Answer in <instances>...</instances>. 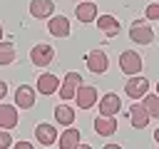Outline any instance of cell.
I'll return each mask as SVG.
<instances>
[{
    "label": "cell",
    "mask_w": 159,
    "mask_h": 149,
    "mask_svg": "<svg viewBox=\"0 0 159 149\" xmlns=\"http://www.w3.org/2000/svg\"><path fill=\"white\" fill-rule=\"evenodd\" d=\"M119 70L124 74H139V70H142V55L134 52V50H124L119 55Z\"/></svg>",
    "instance_id": "obj_1"
},
{
    "label": "cell",
    "mask_w": 159,
    "mask_h": 149,
    "mask_svg": "<svg viewBox=\"0 0 159 149\" xmlns=\"http://www.w3.org/2000/svg\"><path fill=\"white\" fill-rule=\"evenodd\" d=\"M35 137H37V144H40V147H50V144L57 142V129H55L52 124L40 122V124L35 127Z\"/></svg>",
    "instance_id": "obj_8"
},
{
    "label": "cell",
    "mask_w": 159,
    "mask_h": 149,
    "mask_svg": "<svg viewBox=\"0 0 159 149\" xmlns=\"http://www.w3.org/2000/svg\"><path fill=\"white\" fill-rule=\"evenodd\" d=\"M75 99H77V104H80L82 109H89L92 104H97V87H92V84H80Z\"/></svg>",
    "instance_id": "obj_7"
},
{
    "label": "cell",
    "mask_w": 159,
    "mask_h": 149,
    "mask_svg": "<svg viewBox=\"0 0 159 149\" xmlns=\"http://www.w3.org/2000/svg\"><path fill=\"white\" fill-rule=\"evenodd\" d=\"M149 112V117L159 119V94H144V102H142Z\"/></svg>",
    "instance_id": "obj_22"
},
{
    "label": "cell",
    "mask_w": 159,
    "mask_h": 149,
    "mask_svg": "<svg viewBox=\"0 0 159 149\" xmlns=\"http://www.w3.org/2000/svg\"><path fill=\"white\" fill-rule=\"evenodd\" d=\"M47 30H50V35H55V37H67V35H70V20H67L65 15H57V17L50 20Z\"/></svg>",
    "instance_id": "obj_14"
},
{
    "label": "cell",
    "mask_w": 159,
    "mask_h": 149,
    "mask_svg": "<svg viewBox=\"0 0 159 149\" xmlns=\"http://www.w3.org/2000/svg\"><path fill=\"white\" fill-rule=\"evenodd\" d=\"M0 127H2V129L17 127V107H12V104H0Z\"/></svg>",
    "instance_id": "obj_13"
},
{
    "label": "cell",
    "mask_w": 159,
    "mask_h": 149,
    "mask_svg": "<svg viewBox=\"0 0 159 149\" xmlns=\"http://www.w3.org/2000/svg\"><path fill=\"white\" fill-rule=\"evenodd\" d=\"M5 94H7V84H5V82H0V102H2V97H5Z\"/></svg>",
    "instance_id": "obj_26"
},
{
    "label": "cell",
    "mask_w": 159,
    "mask_h": 149,
    "mask_svg": "<svg viewBox=\"0 0 159 149\" xmlns=\"http://www.w3.org/2000/svg\"><path fill=\"white\" fill-rule=\"evenodd\" d=\"M129 40H132L134 45H149V42L154 40V32H152L149 25H144V22H134L132 30H129Z\"/></svg>",
    "instance_id": "obj_5"
},
{
    "label": "cell",
    "mask_w": 159,
    "mask_h": 149,
    "mask_svg": "<svg viewBox=\"0 0 159 149\" xmlns=\"http://www.w3.org/2000/svg\"><path fill=\"white\" fill-rule=\"evenodd\" d=\"M52 10H55L52 0H32V2H30V15H32V17H37V20L50 17V15H52Z\"/></svg>",
    "instance_id": "obj_16"
},
{
    "label": "cell",
    "mask_w": 159,
    "mask_h": 149,
    "mask_svg": "<svg viewBox=\"0 0 159 149\" xmlns=\"http://www.w3.org/2000/svg\"><path fill=\"white\" fill-rule=\"evenodd\" d=\"M15 104H17L20 109H30V107H35V89L27 87V84H20V87L15 89Z\"/></svg>",
    "instance_id": "obj_11"
},
{
    "label": "cell",
    "mask_w": 159,
    "mask_h": 149,
    "mask_svg": "<svg viewBox=\"0 0 159 149\" xmlns=\"http://www.w3.org/2000/svg\"><path fill=\"white\" fill-rule=\"evenodd\" d=\"M55 119H57V124L70 127V124L75 122V109L67 107V104H57V107H55Z\"/></svg>",
    "instance_id": "obj_20"
},
{
    "label": "cell",
    "mask_w": 159,
    "mask_h": 149,
    "mask_svg": "<svg viewBox=\"0 0 159 149\" xmlns=\"http://www.w3.org/2000/svg\"><path fill=\"white\" fill-rule=\"evenodd\" d=\"M52 57H55L52 45L40 42V45H35V47L30 50V62H32V65H37V67H47V65L52 62Z\"/></svg>",
    "instance_id": "obj_2"
},
{
    "label": "cell",
    "mask_w": 159,
    "mask_h": 149,
    "mask_svg": "<svg viewBox=\"0 0 159 149\" xmlns=\"http://www.w3.org/2000/svg\"><path fill=\"white\" fill-rule=\"evenodd\" d=\"M5 147H12V137H10L7 129L0 127V149H5Z\"/></svg>",
    "instance_id": "obj_23"
},
{
    "label": "cell",
    "mask_w": 159,
    "mask_h": 149,
    "mask_svg": "<svg viewBox=\"0 0 159 149\" xmlns=\"http://www.w3.org/2000/svg\"><path fill=\"white\" fill-rule=\"evenodd\" d=\"M147 20H154V22H159V5H147Z\"/></svg>",
    "instance_id": "obj_24"
},
{
    "label": "cell",
    "mask_w": 159,
    "mask_h": 149,
    "mask_svg": "<svg viewBox=\"0 0 159 149\" xmlns=\"http://www.w3.org/2000/svg\"><path fill=\"white\" fill-rule=\"evenodd\" d=\"M15 149H32V144L30 142H17V144H12Z\"/></svg>",
    "instance_id": "obj_25"
},
{
    "label": "cell",
    "mask_w": 159,
    "mask_h": 149,
    "mask_svg": "<svg viewBox=\"0 0 159 149\" xmlns=\"http://www.w3.org/2000/svg\"><path fill=\"white\" fill-rule=\"evenodd\" d=\"M154 142H157V144H159V129H157V132H154Z\"/></svg>",
    "instance_id": "obj_27"
},
{
    "label": "cell",
    "mask_w": 159,
    "mask_h": 149,
    "mask_svg": "<svg viewBox=\"0 0 159 149\" xmlns=\"http://www.w3.org/2000/svg\"><path fill=\"white\" fill-rule=\"evenodd\" d=\"M97 27L107 35V37H114V35H119V22L112 17V15H99L97 17Z\"/></svg>",
    "instance_id": "obj_18"
},
{
    "label": "cell",
    "mask_w": 159,
    "mask_h": 149,
    "mask_svg": "<svg viewBox=\"0 0 159 149\" xmlns=\"http://www.w3.org/2000/svg\"><path fill=\"white\" fill-rule=\"evenodd\" d=\"M84 62H87L89 72H94V74H102V72H107V67H109L107 52H102V50H92V52H87Z\"/></svg>",
    "instance_id": "obj_3"
},
{
    "label": "cell",
    "mask_w": 159,
    "mask_h": 149,
    "mask_svg": "<svg viewBox=\"0 0 159 149\" xmlns=\"http://www.w3.org/2000/svg\"><path fill=\"white\" fill-rule=\"evenodd\" d=\"M0 37H2V25H0Z\"/></svg>",
    "instance_id": "obj_28"
},
{
    "label": "cell",
    "mask_w": 159,
    "mask_h": 149,
    "mask_svg": "<svg viewBox=\"0 0 159 149\" xmlns=\"http://www.w3.org/2000/svg\"><path fill=\"white\" fill-rule=\"evenodd\" d=\"M82 84V77H80V72H67L65 74V79H62V87H60V97L67 102V99H75V94H77V87Z\"/></svg>",
    "instance_id": "obj_4"
},
{
    "label": "cell",
    "mask_w": 159,
    "mask_h": 149,
    "mask_svg": "<svg viewBox=\"0 0 159 149\" xmlns=\"http://www.w3.org/2000/svg\"><path fill=\"white\" fill-rule=\"evenodd\" d=\"M37 89H40V94H55L57 89H60V79L55 77V74H40L37 77Z\"/></svg>",
    "instance_id": "obj_15"
},
{
    "label": "cell",
    "mask_w": 159,
    "mask_h": 149,
    "mask_svg": "<svg viewBox=\"0 0 159 149\" xmlns=\"http://www.w3.org/2000/svg\"><path fill=\"white\" fill-rule=\"evenodd\" d=\"M147 89H149V82H147L144 77H134V74H132V77L127 79V84H124V92H127V97H132V99L144 97Z\"/></svg>",
    "instance_id": "obj_6"
},
{
    "label": "cell",
    "mask_w": 159,
    "mask_h": 149,
    "mask_svg": "<svg viewBox=\"0 0 159 149\" xmlns=\"http://www.w3.org/2000/svg\"><path fill=\"white\" fill-rule=\"evenodd\" d=\"M80 147V132L75 127H67L60 134V149H77Z\"/></svg>",
    "instance_id": "obj_19"
},
{
    "label": "cell",
    "mask_w": 159,
    "mask_h": 149,
    "mask_svg": "<svg viewBox=\"0 0 159 149\" xmlns=\"http://www.w3.org/2000/svg\"><path fill=\"white\" fill-rule=\"evenodd\" d=\"M129 122H132V127L144 129V127L149 124V112H147V107H144V104H132V107H129Z\"/></svg>",
    "instance_id": "obj_12"
},
{
    "label": "cell",
    "mask_w": 159,
    "mask_h": 149,
    "mask_svg": "<svg viewBox=\"0 0 159 149\" xmlns=\"http://www.w3.org/2000/svg\"><path fill=\"white\" fill-rule=\"evenodd\" d=\"M15 45L12 42H0V65H12L15 62Z\"/></svg>",
    "instance_id": "obj_21"
},
{
    "label": "cell",
    "mask_w": 159,
    "mask_h": 149,
    "mask_svg": "<svg viewBox=\"0 0 159 149\" xmlns=\"http://www.w3.org/2000/svg\"><path fill=\"white\" fill-rule=\"evenodd\" d=\"M119 107H122V99H119V94H114V92H107V94L99 99V114L114 117V114L119 112Z\"/></svg>",
    "instance_id": "obj_9"
},
{
    "label": "cell",
    "mask_w": 159,
    "mask_h": 149,
    "mask_svg": "<svg viewBox=\"0 0 159 149\" xmlns=\"http://www.w3.org/2000/svg\"><path fill=\"white\" fill-rule=\"evenodd\" d=\"M157 94H159V84H157Z\"/></svg>",
    "instance_id": "obj_29"
},
{
    "label": "cell",
    "mask_w": 159,
    "mask_h": 149,
    "mask_svg": "<svg viewBox=\"0 0 159 149\" xmlns=\"http://www.w3.org/2000/svg\"><path fill=\"white\" fill-rule=\"evenodd\" d=\"M94 132L99 137H112L117 132V119L114 117H107V114H97L94 117Z\"/></svg>",
    "instance_id": "obj_10"
},
{
    "label": "cell",
    "mask_w": 159,
    "mask_h": 149,
    "mask_svg": "<svg viewBox=\"0 0 159 149\" xmlns=\"http://www.w3.org/2000/svg\"><path fill=\"white\" fill-rule=\"evenodd\" d=\"M75 15H77V20L80 22H92V20H97V5L94 2H80L77 5V10H75Z\"/></svg>",
    "instance_id": "obj_17"
}]
</instances>
